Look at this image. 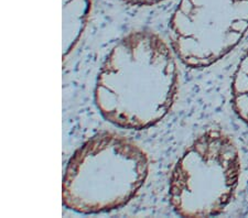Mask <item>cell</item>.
<instances>
[{
    "instance_id": "1",
    "label": "cell",
    "mask_w": 248,
    "mask_h": 218,
    "mask_svg": "<svg viewBox=\"0 0 248 218\" xmlns=\"http://www.w3.org/2000/svg\"><path fill=\"white\" fill-rule=\"evenodd\" d=\"M178 86L173 50L154 31L135 30L107 55L96 81L95 104L110 124L142 130L167 116Z\"/></svg>"
},
{
    "instance_id": "2",
    "label": "cell",
    "mask_w": 248,
    "mask_h": 218,
    "mask_svg": "<svg viewBox=\"0 0 248 218\" xmlns=\"http://www.w3.org/2000/svg\"><path fill=\"white\" fill-rule=\"evenodd\" d=\"M148 172V154L134 140L99 132L71 157L63 176V205L81 214L122 208L145 184Z\"/></svg>"
},
{
    "instance_id": "3",
    "label": "cell",
    "mask_w": 248,
    "mask_h": 218,
    "mask_svg": "<svg viewBox=\"0 0 248 218\" xmlns=\"http://www.w3.org/2000/svg\"><path fill=\"white\" fill-rule=\"evenodd\" d=\"M239 173L241 160L233 139L222 130H207L187 146L172 170V208L187 218L218 215L233 200Z\"/></svg>"
},
{
    "instance_id": "4",
    "label": "cell",
    "mask_w": 248,
    "mask_h": 218,
    "mask_svg": "<svg viewBox=\"0 0 248 218\" xmlns=\"http://www.w3.org/2000/svg\"><path fill=\"white\" fill-rule=\"evenodd\" d=\"M173 52L192 69L234 50L248 30V0H180L169 23Z\"/></svg>"
},
{
    "instance_id": "5",
    "label": "cell",
    "mask_w": 248,
    "mask_h": 218,
    "mask_svg": "<svg viewBox=\"0 0 248 218\" xmlns=\"http://www.w3.org/2000/svg\"><path fill=\"white\" fill-rule=\"evenodd\" d=\"M91 0H63V62L78 45L90 18Z\"/></svg>"
},
{
    "instance_id": "6",
    "label": "cell",
    "mask_w": 248,
    "mask_h": 218,
    "mask_svg": "<svg viewBox=\"0 0 248 218\" xmlns=\"http://www.w3.org/2000/svg\"><path fill=\"white\" fill-rule=\"evenodd\" d=\"M232 106L236 115L248 125V49L234 73L232 82Z\"/></svg>"
},
{
    "instance_id": "7",
    "label": "cell",
    "mask_w": 248,
    "mask_h": 218,
    "mask_svg": "<svg viewBox=\"0 0 248 218\" xmlns=\"http://www.w3.org/2000/svg\"><path fill=\"white\" fill-rule=\"evenodd\" d=\"M123 1L131 6H155L166 0H123Z\"/></svg>"
}]
</instances>
